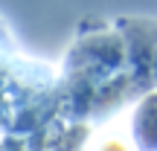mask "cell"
<instances>
[{"label":"cell","instance_id":"cell-4","mask_svg":"<svg viewBox=\"0 0 157 151\" xmlns=\"http://www.w3.org/2000/svg\"><path fill=\"white\" fill-rule=\"evenodd\" d=\"M96 151H131V148H128V142L119 140V137H105V140L96 145Z\"/></svg>","mask_w":157,"mask_h":151},{"label":"cell","instance_id":"cell-3","mask_svg":"<svg viewBox=\"0 0 157 151\" xmlns=\"http://www.w3.org/2000/svg\"><path fill=\"white\" fill-rule=\"evenodd\" d=\"M134 142L140 151H157V90L143 96L140 108L134 111Z\"/></svg>","mask_w":157,"mask_h":151},{"label":"cell","instance_id":"cell-5","mask_svg":"<svg viewBox=\"0 0 157 151\" xmlns=\"http://www.w3.org/2000/svg\"><path fill=\"white\" fill-rule=\"evenodd\" d=\"M154 84H157V52H154Z\"/></svg>","mask_w":157,"mask_h":151},{"label":"cell","instance_id":"cell-1","mask_svg":"<svg viewBox=\"0 0 157 151\" xmlns=\"http://www.w3.org/2000/svg\"><path fill=\"white\" fill-rule=\"evenodd\" d=\"M70 70H76L78 78L102 84L108 78L119 76L125 70V47L119 32L84 35L70 52Z\"/></svg>","mask_w":157,"mask_h":151},{"label":"cell","instance_id":"cell-2","mask_svg":"<svg viewBox=\"0 0 157 151\" xmlns=\"http://www.w3.org/2000/svg\"><path fill=\"white\" fill-rule=\"evenodd\" d=\"M125 47V67L131 87L151 90L154 87V52H157V23L154 21H122L119 23Z\"/></svg>","mask_w":157,"mask_h":151}]
</instances>
